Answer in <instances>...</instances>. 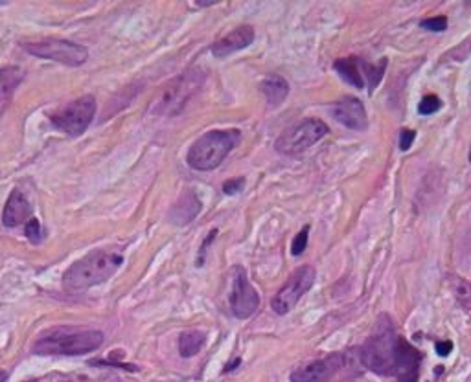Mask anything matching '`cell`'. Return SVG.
I'll use <instances>...</instances> for the list:
<instances>
[{"label": "cell", "instance_id": "obj_32", "mask_svg": "<svg viewBox=\"0 0 471 382\" xmlns=\"http://www.w3.org/2000/svg\"><path fill=\"white\" fill-rule=\"evenodd\" d=\"M470 162H471V153H470Z\"/></svg>", "mask_w": 471, "mask_h": 382}, {"label": "cell", "instance_id": "obj_3", "mask_svg": "<svg viewBox=\"0 0 471 382\" xmlns=\"http://www.w3.org/2000/svg\"><path fill=\"white\" fill-rule=\"evenodd\" d=\"M241 132L238 129L229 131H210L198 138L188 151V165L195 171H212L238 148Z\"/></svg>", "mask_w": 471, "mask_h": 382}, {"label": "cell", "instance_id": "obj_2", "mask_svg": "<svg viewBox=\"0 0 471 382\" xmlns=\"http://www.w3.org/2000/svg\"><path fill=\"white\" fill-rule=\"evenodd\" d=\"M104 333L85 328H54L44 331L33 345L37 355L79 356L93 353L104 344Z\"/></svg>", "mask_w": 471, "mask_h": 382}, {"label": "cell", "instance_id": "obj_12", "mask_svg": "<svg viewBox=\"0 0 471 382\" xmlns=\"http://www.w3.org/2000/svg\"><path fill=\"white\" fill-rule=\"evenodd\" d=\"M331 114L339 123L354 131H365L368 127V116L365 105L357 98L346 96L331 107Z\"/></svg>", "mask_w": 471, "mask_h": 382}, {"label": "cell", "instance_id": "obj_1", "mask_svg": "<svg viewBox=\"0 0 471 382\" xmlns=\"http://www.w3.org/2000/svg\"><path fill=\"white\" fill-rule=\"evenodd\" d=\"M122 263H124V256L118 250L98 248L88 252L87 256L77 259L63 274V289L72 294L88 290L90 287L107 281L122 267Z\"/></svg>", "mask_w": 471, "mask_h": 382}, {"label": "cell", "instance_id": "obj_29", "mask_svg": "<svg viewBox=\"0 0 471 382\" xmlns=\"http://www.w3.org/2000/svg\"><path fill=\"white\" fill-rule=\"evenodd\" d=\"M453 351V342L445 340V342H436V353L440 356H448Z\"/></svg>", "mask_w": 471, "mask_h": 382}, {"label": "cell", "instance_id": "obj_28", "mask_svg": "<svg viewBox=\"0 0 471 382\" xmlns=\"http://www.w3.org/2000/svg\"><path fill=\"white\" fill-rule=\"evenodd\" d=\"M245 186V181H243V177H240V179H234V181H229L223 184V191H225L227 195H234V193H238V191H241V188Z\"/></svg>", "mask_w": 471, "mask_h": 382}, {"label": "cell", "instance_id": "obj_9", "mask_svg": "<svg viewBox=\"0 0 471 382\" xmlns=\"http://www.w3.org/2000/svg\"><path fill=\"white\" fill-rule=\"evenodd\" d=\"M317 272L313 267H300L296 272L291 274V278L285 281L282 289L274 294L271 307L276 314H287L291 309L300 301V298L311 289L315 283Z\"/></svg>", "mask_w": 471, "mask_h": 382}, {"label": "cell", "instance_id": "obj_26", "mask_svg": "<svg viewBox=\"0 0 471 382\" xmlns=\"http://www.w3.org/2000/svg\"><path fill=\"white\" fill-rule=\"evenodd\" d=\"M26 235L28 239L32 241V243H35V245H39L41 241H43V234H41V224H39L37 219H30L26 223Z\"/></svg>", "mask_w": 471, "mask_h": 382}, {"label": "cell", "instance_id": "obj_8", "mask_svg": "<svg viewBox=\"0 0 471 382\" xmlns=\"http://www.w3.org/2000/svg\"><path fill=\"white\" fill-rule=\"evenodd\" d=\"M24 50L35 57L55 61L66 66H79L88 59V50L85 46L65 39H44L37 43L24 44Z\"/></svg>", "mask_w": 471, "mask_h": 382}, {"label": "cell", "instance_id": "obj_7", "mask_svg": "<svg viewBox=\"0 0 471 382\" xmlns=\"http://www.w3.org/2000/svg\"><path fill=\"white\" fill-rule=\"evenodd\" d=\"M328 134V125L323 120L309 118L291 127L276 140V151L282 154H298L306 151Z\"/></svg>", "mask_w": 471, "mask_h": 382}, {"label": "cell", "instance_id": "obj_24", "mask_svg": "<svg viewBox=\"0 0 471 382\" xmlns=\"http://www.w3.org/2000/svg\"><path fill=\"white\" fill-rule=\"evenodd\" d=\"M307 235H309V226H304L302 232L296 234V237L293 239V245H291V254H293V256H300L302 252L306 250Z\"/></svg>", "mask_w": 471, "mask_h": 382}, {"label": "cell", "instance_id": "obj_25", "mask_svg": "<svg viewBox=\"0 0 471 382\" xmlns=\"http://www.w3.org/2000/svg\"><path fill=\"white\" fill-rule=\"evenodd\" d=\"M423 30H429V32H444L448 28V19L444 15L440 17H431V19H425L422 21Z\"/></svg>", "mask_w": 471, "mask_h": 382}, {"label": "cell", "instance_id": "obj_19", "mask_svg": "<svg viewBox=\"0 0 471 382\" xmlns=\"http://www.w3.org/2000/svg\"><path fill=\"white\" fill-rule=\"evenodd\" d=\"M335 70L339 72L340 77H343L346 83H350V85H354V87L357 88L365 87V79H363L361 72V59H357V57H345V59H339L335 63Z\"/></svg>", "mask_w": 471, "mask_h": 382}, {"label": "cell", "instance_id": "obj_13", "mask_svg": "<svg viewBox=\"0 0 471 382\" xmlns=\"http://www.w3.org/2000/svg\"><path fill=\"white\" fill-rule=\"evenodd\" d=\"M418 372H420V353L405 339H400L392 375L400 382H416Z\"/></svg>", "mask_w": 471, "mask_h": 382}, {"label": "cell", "instance_id": "obj_20", "mask_svg": "<svg viewBox=\"0 0 471 382\" xmlns=\"http://www.w3.org/2000/svg\"><path fill=\"white\" fill-rule=\"evenodd\" d=\"M204 344V333L201 331H184L179 339V351L184 359H190V356L198 355L199 350L203 348Z\"/></svg>", "mask_w": 471, "mask_h": 382}, {"label": "cell", "instance_id": "obj_11", "mask_svg": "<svg viewBox=\"0 0 471 382\" xmlns=\"http://www.w3.org/2000/svg\"><path fill=\"white\" fill-rule=\"evenodd\" d=\"M343 368V355L335 353L323 361L311 362L291 373V382H329L335 373Z\"/></svg>", "mask_w": 471, "mask_h": 382}, {"label": "cell", "instance_id": "obj_15", "mask_svg": "<svg viewBox=\"0 0 471 382\" xmlns=\"http://www.w3.org/2000/svg\"><path fill=\"white\" fill-rule=\"evenodd\" d=\"M32 219V206L26 197L22 195L21 191L13 190L6 201L4 212H2V223L8 228H15L21 226L22 223H28Z\"/></svg>", "mask_w": 471, "mask_h": 382}, {"label": "cell", "instance_id": "obj_14", "mask_svg": "<svg viewBox=\"0 0 471 382\" xmlns=\"http://www.w3.org/2000/svg\"><path fill=\"white\" fill-rule=\"evenodd\" d=\"M252 41H254V30L252 26H240L236 28L234 32H231L229 35H225L223 39H220L218 43L212 44V54L215 57H227V55L234 54V52H240V50L251 46Z\"/></svg>", "mask_w": 471, "mask_h": 382}, {"label": "cell", "instance_id": "obj_10", "mask_svg": "<svg viewBox=\"0 0 471 382\" xmlns=\"http://www.w3.org/2000/svg\"><path fill=\"white\" fill-rule=\"evenodd\" d=\"M260 305V296L252 287L245 270L241 267L232 268V290H231V309L236 318L245 320L256 312Z\"/></svg>", "mask_w": 471, "mask_h": 382}, {"label": "cell", "instance_id": "obj_30", "mask_svg": "<svg viewBox=\"0 0 471 382\" xmlns=\"http://www.w3.org/2000/svg\"><path fill=\"white\" fill-rule=\"evenodd\" d=\"M240 359H236V361H232L231 364H227V368H225V372H232V370H236V368L240 366Z\"/></svg>", "mask_w": 471, "mask_h": 382}, {"label": "cell", "instance_id": "obj_17", "mask_svg": "<svg viewBox=\"0 0 471 382\" xmlns=\"http://www.w3.org/2000/svg\"><path fill=\"white\" fill-rule=\"evenodd\" d=\"M260 88L265 94L269 105H273V107H278L287 98V94H289V83L285 81L282 76H278V74H271V76L265 77L262 85H260Z\"/></svg>", "mask_w": 471, "mask_h": 382}, {"label": "cell", "instance_id": "obj_16", "mask_svg": "<svg viewBox=\"0 0 471 382\" xmlns=\"http://www.w3.org/2000/svg\"><path fill=\"white\" fill-rule=\"evenodd\" d=\"M24 79V72L19 66H6L0 70V116L10 107L17 87Z\"/></svg>", "mask_w": 471, "mask_h": 382}, {"label": "cell", "instance_id": "obj_5", "mask_svg": "<svg viewBox=\"0 0 471 382\" xmlns=\"http://www.w3.org/2000/svg\"><path fill=\"white\" fill-rule=\"evenodd\" d=\"M204 83V72L192 68L184 72L173 81L166 85L157 98L153 99L151 112L157 116H175L179 114L188 101L201 90Z\"/></svg>", "mask_w": 471, "mask_h": 382}, {"label": "cell", "instance_id": "obj_4", "mask_svg": "<svg viewBox=\"0 0 471 382\" xmlns=\"http://www.w3.org/2000/svg\"><path fill=\"white\" fill-rule=\"evenodd\" d=\"M398 340L396 329L390 322L389 316H379L374 333L368 336L367 344L361 350L363 364L379 373V375H392L394 373L396 350H398Z\"/></svg>", "mask_w": 471, "mask_h": 382}, {"label": "cell", "instance_id": "obj_31", "mask_svg": "<svg viewBox=\"0 0 471 382\" xmlns=\"http://www.w3.org/2000/svg\"><path fill=\"white\" fill-rule=\"evenodd\" d=\"M6 379H8V373L0 370V382H6Z\"/></svg>", "mask_w": 471, "mask_h": 382}, {"label": "cell", "instance_id": "obj_6", "mask_svg": "<svg viewBox=\"0 0 471 382\" xmlns=\"http://www.w3.org/2000/svg\"><path fill=\"white\" fill-rule=\"evenodd\" d=\"M94 114H96V98L81 96L52 112L50 121L54 123V127L66 132L68 137H81L90 125Z\"/></svg>", "mask_w": 471, "mask_h": 382}, {"label": "cell", "instance_id": "obj_27", "mask_svg": "<svg viewBox=\"0 0 471 382\" xmlns=\"http://www.w3.org/2000/svg\"><path fill=\"white\" fill-rule=\"evenodd\" d=\"M414 138H416V132L411 131V129H403L401 131V137H400V149L401 151H409L412 145V142H414Z\"/></svg>", "mask_w": 471, "mask_h": 382}, {"label": "cell", "instance_id": "obj_18", "mask_svg": "<svg viewBox=\"0 0 471 382\" xmlns=\"http://www.w3.org/2000/svg\"><path fill=\"white\" fill-rule=\"evenodd\" d=\"M201 210V202L198 201V197L193 193H186L181 197V201L177 202L173 212H171V219L177 224H186L190 223Z\"/></svg>", "mask_w": 471, "mask_h": 382}, {"label": "cell", "instance_id": "obj_21", "mask_svg": "<svg viewBox=\"0 0 471 382\" xmlns=\"http://www.w3.org/2000/svg\"><path fill=\"white\" fill-rule=\"evenodd\" d=\"M385 68H387V59H381V63H379L378 66H376V65H368V63L361 61L363 79H365V77H367V79H368V88H370V92H372L374 88H376L379 85V81L383 79Z\"/></svg>", "mask_w": 471, "mask_h": 382}, {"label": "cell", "instance_id": "obj_22", "mask_svg": "<svg viewBox=\"0 0 471 382\" xmlns=\"http://www.w3.org/2000/svg\"><path fill=\"white\" fill-rule=\"evenodd\" d=\"M453 292L459 305L466 311H471V283L466 279L453 278Z\"/></svg>", "mask_w": 471, "mask_h": 382}, {"label": "cell", "instance_id": "obj_23", "mask_svg": "<svg viewBox=\"0 0 471 382\" xmlns=\"http://www.w3.org/2000/svg\"><path fill=\"white\" fill-rule=\"evenodd\" d=\"M440 109H442V101H440L439 96H434V94L425 96V98L420 101V105H418V112H420L422 116L434 114V112Z\"/></svg>", "mask_w": 471, "mask_h": 382}]
</instances>
